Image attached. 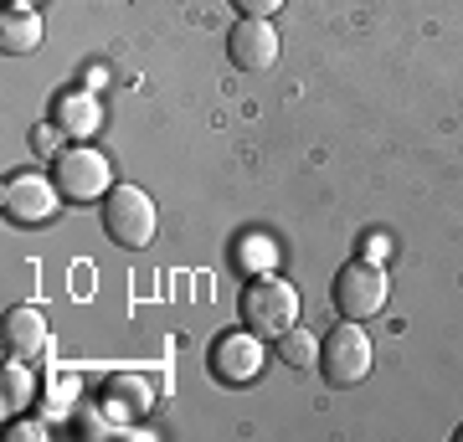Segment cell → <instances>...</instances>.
<instances>
[{
    "mask_svg": "<svg viewBox=\"0 0 463 442\" xmlns=\"http://www.w3.org/2000/svg\"><path fill=\"white\" fill-rule=\"evenodd\" d=\"M237 314H242V324L252 334H263V340H283L288 329L298 324V314H304V298H298L294 283L283 278H248L242 298H237Z\"/></svg>",
    "mask_w": 463,
    "mask_h": 442,
    "instance_id": "6da1fadb",
    "label": "cell"
},
{
    "mask_svg": "<svg viewBox=\"0 0 463 442\" xmlns=\"http://www.w3.org/2000/svg\"><path fill=\"white\" fill-rule=\"evenodd\" d=\"M103 231L124 252H145L155 242V231H160V212H155V201L139 185H114L103 196Z\"/></svg>",
    "mask_w": 463,
    "mask_h": 442,
    "instance_id": "7a4b0ae2",
    "label": "cell"
},
{
    "mask_svg": "<svg viewBox=\"0 0 463 442\" xmlns=\"http://www.w3.org/2000/svg\"><path fill=\"white\" fill-rule=\"evenodd\" d=\"M386 298H392V278H386V262H345L340 273H335V288H330V304L335 314H345V319H376L386 309Z\"/></svg>",
    "mask_w": 463,
    "mask_h": 442,
    "instance_id": "3957f363",
    "label": "cell"
},
{
    "mask_svg": "<svg viewBox=\"0 0 463 442\" xmlns=\"http://www.w3.org/2000/svg\"><path fill=\"white\" fill-rule=\"evenodd\" d=\"M52 181L62 191V201L72 206H88V201H103L114 191V165L103 160L93 145H72L52 160Z\"/></svg>",
    "mask_w": 463,
    "mask_h": 442,
    "instance_id": "277c9868",
    "label": "cell"
},
{
    "mask_svg": "<svg viewBox=\"0 0 463 442\" xmlns=\"http://www.w3.org/2000/svg\"><path fill=\"white\" fill-rule=\"evenodd\" d=\"M371 355H376L371 350V334L355 319H345V324H335L325 334V344H319V371H325L330 386H361L371 376Z\"/></svg>",
    "mask_w": 463,
    "mask_h": 442,
    "instance_id": "5b68a950",
    "label": "cell"
},
{
    "mask_svg": "<svg viewBox=\"0 0 463 442\" xmlns=\"http://www.w3.org/2000/svg\"><path fill=\"white\" fill-rule=\"evenodd\" d=\"M263 334H252L248 324L232 329V334H222V340L212 344V371L216 381H227V386H252V381L263 376Z\"/></svg>",
    "mask_w": 463,
    "mask_h": 442,
    "instance_id": "8992f818",
    "label": "cell"
},
{
    "mask_svg": "<svg viewBox=\"0 0 463 442\" xmlns=\"http://www.w3.org/2000/svg\"><path fill=\"white\" fill-rule=\"evenodd\" d=\"M57 201H62V191L47 175H11L5 191H0V206H5V216L16 227H42V221H52Z\"/></svg>",
    "mask_w": 463,
    "mask_h": 442,
    "instance_id": "52a82bcc",
    "label": "cell"
},
{
    "mask_svg": "<svg viewBox=\"0 0 463 442\" xmlns=\"http://www.w3.org/2000/svg\"><path fill=\"white\" fill-rule=\"evenodd\" d=\"M227 57L242 67V72H268V67L279 62V32H273V21L242 16L227 32Z\"/></svg>",
    "mask_w": 463,
    "mask_h": 442,
    "instance_id": "ba28073f",
    "label": "cell"
},
{
    "mask_svg": "<svg viewBox=\"0 0 463 442\" xmlns=\"http://www.w3.org/2000/svg\"><path fill=\"white\" fill-rule=\"evenodd\" d=\"M47 314L42 309H11L5 314V355L11 361H36V355H47Z\"/></svg>",
    "mask_w": 463,
    "mask_h": 442,
    "instance_id": "9c48e42d",
    "label": "cell"
},
{
    "mask_svg": "<svg viewBox=\"0 0 463 442\" xmlns=\"http://www.w3.org/2000/svg\"><path fill=\"white\" fill-rule=\"evenodd\" d=\"M99 407L114 417V422H129V417H145L149 407H155V391H149L145 376H129V371H118V376L103 381V396Z\"/></svg>",
    "mask_w": 463,
    "mask_h": 442,
    "instance_id": "30bf717a",
    "label": "cell"
},
{
    "mask_svg": "<svg viewBox=\"0 0 463 442\" xmlns=\"http://www.w3.org/2000/svg\"><path fill=\"white\" fill-rule=\"evenodd\" d=\"M99 124H103V108H99V99H93V88H83V93H67V99L57 103V129L72 134V139L99 134Z\"/></svg>",
    "mask_w": 463,
    "mask_h": 442,
    "instance_id": "8fae6325",
    "label": "cell"
},
{
    "mask_svg": "<svg viewBox=\"0 0 463 442\" xmlns=\"http://www.w3.org/2000/svg\"><path fill=\"white\" fill-rule=\"evenodd\" d=\"M0 47L16 52V57L36 52V47H42V16H36V11H21V5H11V11L0 16Z\"/></svg>",
    "mask_w": 463,
    "mask_h": 442,
    "instance_id": "7c38bea8",
    "label": "cell"
},
{
    "mask_svg": "<svg viewBox=\"0 0 463 442\" xmlns=\"http://www.w3.org/2000/svg\"><path fill=\"white\" fill-rule=\"evenodd\" d=\"M232 262H237V273L263 278V273H273V268H279V247H273V237H263V231H248V237H237Z\"/></svg>",
    "mask_w": 463,
    "mask_h": 442,
    "instance_id": "4fadbf2b",
    "label": "cell"
},
{
    "mask_svg": "<svg viewBox=\"0 0 463 442\" xmlns=\"http://www.w3.org/2000/svg\"><path fill=\"white\" fill-rule=\"evenodd\" d=\"M26 401H32V371H26V361H11L5 381H0V407H5V417H16V411H26Z\"/></svg>",
    "mask_w": 463,
    "mask_h": 442,
    "instance_id": "5bb4252c",
    "label": "cell"
},
{
    "mask_svg": "<svg viewBox=\"0 0 463 442\" xmlns=\"http://www.w3.org/2000/svg\"><path fill=\"white\" fill-rule=\"evenodd\" d=\"M279 355L288 365H294V371H309V365H319V340L315 334H309V329H288V334H283L279 340Z\"/></svg>",
    "mask_w": 463,
    "mask_h": 442,
    "instance_id": "9a60e30c",
    "label": "cell"
},
{
    "mask_svg": "<svg viewBox=\"0 0 463 442\" xmlns=\"http://www.w3.org/2000/svg\"><path fill=\"white\" fill-rule=\"evenodd\" d=\"M32 155L57 160V155H62V129H57V124H32Z\"/></svg>",
    "mask_w": 463,
    "mask_h": 442,
    "instance_id": "2e32d148",
    "label": "cell"
},
{
    "mask_svg": "<svg viewBox=\"0 0 463 442\" xmlns=\"http://www.w3.org/2000/svg\"><path fill=\"white\" fill-rule=\"evenodd\" d=\"M361 258L365 262H386L392 258V237H386V231H371V237L361 242Z\"/></svg>",
    "mask_w": 463,
    "mask_h": 442,
    "instance_id": "e0dca14e",
    "label": "cell"
},
{
    "mask_svg": "<svg viewBox=\"0 0 463 442\" xmlns=\"http://www.w3.org/2000/svg\"><path fill=\"white\" fill-rule=\"evenodd\" d=\"M232 5H237L242 16H273V11H279L283 0H232Z\"/></svg>",
    "mask_w": 463,
    "mask_h": 442,
    "instance_id": "ac0fdd59",
    "label": "cell"
},
{
    "mask_svg": "<svg viewBox=\"0 0 463 442\" xmlns=\"http://www.w3.org/2000/svg\"><path fill=\"white\" fill-rule=\"evenodd\" d=\"M11 437H26V442H36V437H47V427H42V422H16V427H11Z\"/></svg>",
    "mask_w": 463,
    "mask_h": 442,
    "instance_id": "d6986e66",
    "label": "cell"
},
{
    "mask_svg": "<svg viewBox=\"0 0 463 442\" xmlns=\"http://www.w3.org/2000/svg\"><path fill=\"white\" fill-rule=\"evenodd\" d=\"M16 5H21V11H32V0H16Z\"/></svg>",
    "mask_w": 463,
    "mask_h": 442,
    "instance_id": "ffe728a7",
    "label": "cell"
},
{
    "mask_svg": "<svg viewBox=\"0 0 463 442\" xmlns=\"http://www.w3.org/2000/svg\"><path fill=\"white\" fill-rule=\"evenodd\" d=\"M453 437H458V442H463V427H458V432H453Z\"/></svg>",
    "mask_w": 463,
    "mask_h": 442,
    "instance_id": "44dd1931",
    "label": "cell"
}]
</instances>
